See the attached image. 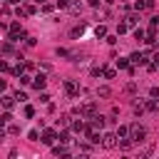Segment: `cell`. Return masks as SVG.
<instances>
[{
    "label": "cell",
    "instance_id": "52a82bcc",
    "mask_svg": "<svg viewBox=\"0 0 159 159\" xmlns=\"http://www.w3.org/2000/svg\"><path fill=\"white\" fill-rule=\"evenodd\" d=\"M15 12H17V17H30V15H35V12H37V7H35V5H22V7L17 5V10H15Z\"/></svg>",
    "mask_w": 159,
    "mask_h": 159
},
{
    "label": "cell",
    "instance_id": "8d00e7d4",
    "mask_svg": "<svg viewBox=\"0 0 159 159\" xmlns=\"http://www.w3.org/2000/svg\"><path fill=\"white\" fill-rule=\"evenodd\" d=\"M40 102H45V104H50V94H47V92H40Z\"/></svg>",
    "mask_w": 159,
    "mask_h": 159
},
{
    "label": "cell",
    "instance_id": "1f68e13d",
    "mask_svg": "<svg viewBox=\"0 0 159 159\" xmlns=\"http://www.w3.org/2000/svg\"><path fill=\"white\" fill-rule=\"evenodd\" d=\"M25 117H27V119H30V117H35V107H32V104H27V107H25Z\"/></svg>",
    "mask_w": 159,
    "mask_h": 159
},
{
    "label": "cell",
    "instance_id": "d6986e66",
    "mask_svg": "<svg viewBox=\"0 0 159 159\" xmlns=\"http://www.w3.org/2000/svg\"><path fill=\"white\" fill-rule=\"evenodd\" d=\"M89 144H92V142H89ZM89 144H87V142H77V152H80V154H89V152H92Z\"/></svg>",
    "mask_w": 159,
    "mask_h": 159
},
{
    "label": "cell",
    "instance_id": "4316f807",
    "mask_svg": "<svg viewBox=\"0 0 159 159\" xmlns=\"http://www.w3.org/2000/svg\"><path fill=\"white\" fill-rule=\"evenodd\" d=\"M82 32H84V25H77V27H72V32H70V35H72V37H80Z\"/></svg>",
    "mask_w": 159,
    "mask_h": 159
},
{
    "label": "cell",
    "instance_id": "ac0fdd59",
    "mask_svg": "<svg viewBox=\"0 0 159 159\" xmlns=\"http://www.w3.org/2000/svg\"><path fill=\"white\" fill-rule=\"evenodd\" d=\"M124 22H127V25H129V27H134V25H137V22H139V15H137V12H129V15H127V17H124Z\"/></svg>",
    "mask_w": 159,
    "mask_h": 159
},
{
    "label": "cell",
    "instance_id": "ab89813d",
    "mask_svg": "<svg viewBox=\"0 0 159 159\" xmlns=\"http://www.w3.org/2000/svg\"><path fill=\"white\" fill-rule=\"evenodd\" d=\"M7 132H10V134H17V132H20V127H15V124H7Z\"/></svg>",
    "mask_w": 159,
    "mask_h": 159
},
{
    "label": "cell",
    "instance_id": "b9f144b4",
    "mask_svg": "<svg viewBox=\"0 0 159 159\" xmlns=\"http://www.w3.org/2000/svg\"><path fill=\"white\" fill-rule=\"evenodd\" d=\"M99 2H102V0H89V5H92V7H99Z\"/></svg>",
    "mask_w": 159,
    "mask_h": 159
},
{
    "label": "cell",
    "instance_id": "7a4b0ae2",
    "mask_svg": "<svg viewBox=\"0 0 159 159\" xmlns=\"http://www.w3.org/2000/svg\"><path fill=\"white\" fill-rule=\"evenodd\" d=\"M117 144H119L117 132H104V134H102V147H104V149H114Z\"/></svg>",
    "mask_w": 159,
    "mask_h": 159
},
{
    "label": "cell",
    "instance_id": "f35d334b",
    "mask_svg": "<svg viewBox=\"0 0 159 159\" xmlns=\"http://www.w3.org/2000/svg\"><path fill=\"white\" fill-rule=\"evenodd\" d=\"M25 45H27V47H35V37L27 35V37H25Z\"/></svg>",
    "mask_w": 159,
    "mask_h": 159
},
{
    "label": "cell",
    "instance_id": "7402d4cb",
    "mask_svg": "<svg viewBox=\"0 0 159 159\" xmlns=\"http://www.w3.org/2000/svg\"><path fill=\"white\" fill-rule=\"evenodd\" d=\"M134 40H139V42H144V40H147V30H142V27H137V30H134Z\"/></svg>",
    "mask_w": 159,
    "mask_h": 159
},
{
    "label": "cell",
    "instance_id": "7c38bea8",
    "mask_svg": "<svg viewBox=\"0 0 159 159\" xmlns=\"http://www.w3.org/2000/svg\"><path fill=\"white\" fill-rule=\"evenodd\" d=\"M84 127H87V124L82 122V117H80V119H72V124H70V129H72V132H77V134H82V132H84Z\"/></svg>",
    "mask_w": 159,
    "mask_h": 159
},
{
    "label": "cell",
    "instance_id": "60d3db41",
    "mask_svg": "<svg viewBox=\"0 0 159 159\" xmlns=\"http://www.w3.org/2000/svg\"><path fill=\"white\" fill-rule=\"evenodd\" d=\"M149 97H159V87H152L149 89Z\"/></svg>",
    "mask_w": 159,
    "mask_h": 159
},
{
    "label": "cell",
    "instance_id": "2e32d148",
    "mask_svg": "<svg viewBox=\"0 0 159 159\" xmlns=\"http://www.w3.org/2000/svg\"><path fill=\"white\" fill-rule=\"evenodd\" d=\"M117 67H119V70H132L134 65H132L129 57H119V60H117Z\"/></svg>",
    "mask_w": 159,
    "mask_h": 159
},
{
    "label": "cell",
    "instance_id": "484cf974",
    "mask_svg": "<svg viewBox=\"0 0 159 159\" xmlns=\"http://www.w3.org/2000/svg\"><path fill=\"white\" fill-rule=\"evenodd\" d=\"M94 35H97V37H107V27H104V25H97V27H94Z\"/></svg>",
    "mask_w": 159,
    "mask_h": 159
},
{
    "label": "cell",
    "instance_id": "9c48e42d",
    "mask_svg": "<svg viewBox=\"0 0 159 159\" xmlns=\"http://www.w3.org/2000/svg\"><path fill=\"white\" fill-rule=\"evenodd\" d=\"M45 84H47L45 75H35V77H32V87H35L37 92H42V89H45Z\"/></svg>",
    "mask_w": 159,
    "mask_h": 159
},
{
    "label": "cell",
    "instance_id": "f1b7e54d",
    "mask_svg": "<svg viewBox=\"0 0 159 159\" xmlns=\"http://www.w3.org/2000/svg\"><path fill=\"white\" fill-rule=\"evenodd\" d=\"M127 30H129V25H127V22H119V25H117V35H124Z\"/></svg>",
    "mask_w": 159,
    "mask_h": 159
},
{
    "label": "cell",
    "instance_id": "f546056e",
    "mask_svg": "<svg viewBox=\"0 0 159 159\" xmlns=\"http://www.w3.org/2000/svg\"><path fill=\"white\" fill-rule=\"evenodd\" d=\"M27 139L37 142V139H40V132H37V129H30V132H27Z\"/></svg>",
    "mask_w": 159,
    "mask_h": 159
},
{
    "label": "cell",
    "instance_id": "83f0119b",
    "mask_svg": "<svg viewBox=\"0 0 159 159\" xmlns=\"http://www.w3.org/2000/svg\"><path fill=\"white\" fill-rule=\"evenodd\" d=\"M52 7H57V5H52V2H42V5H40L42 12H52Z\"/></svg>",
    "mask_w": 159,
    "mask_h": 159
},
{
    "label": "cell",
    "instance_id": "8992f818",
    "mask_svg": "<svg viewBox=\"0 0 159 159\" xmlns=\"http://www.w3.org/2000/svg\"><path fill=\"white\" fill-rule=\"evenodd\" d=\"M65 92L70 94V97H80V92H82V87L75 82V80H65Z\"/></svg>",
    "mask_w": 159,
    "mask_h": 159
},
{
    "label": "cell",
    "instance_id": "8fae6325",
    "mask_svg": "<svg viewBox=\"0 0 159 159\" xmlns=\"http://www.w3.org/2000/svg\"><path fill=\"white\" fill-rule=\"evenodd\" d=\"M0 102H2V107H5V109H12V104H15L17 99H15V94H2V97H0Z\"/></svg>",
    "mask_w": 159,
    "mask_h": 159
},
{
    "label": "cell",
    "instance_id": "30bf717a",
    "mask_svg": "<svg viewBox=\"0 0 159 159\" xmlns=\"http://www.w3.org/2000/svg\"><path fill=\"white\" fill-rule=\"evenodd\" d=\"M89 119H92L89 124H92L94 129H102V127L107 124V117H102V114H94V117H89Z\"/></svg>",
    "mask_w": 159,
    "mask_h": 159
},
{
    "label": "cell",
    "instance_id": "836d02e7",
    "mask_svg": "<svg viewBox=\"0 0 159 159\" xmlns=\"http://www.w3.org/2000/svg\"><path fill=\"white\" fill-rule=\"evenodd\" d=\"M15 99H17V102H25V99H27V94H25V92H20V89H17V92H15Z\"/></svg>",
    "mask_w": 159,
    "mask_h": 159
},
{
    "label": "cell",
    "instance_id": "d590c367",
    "mask_svg": "<svg viewBox=\"0 0 159 159\" xmlns=\"http://www.w3.org/2000/svg\"><path fill=\"white\" fill-rule=\"evenodd\" d=\"M57 55H60V57H72V55H70L65 47H57Z\"/></svg>",
    "mask_w": 159,
    "mask_h": 159
},
{
    "label": "cell",
    "instance_id": "d6a6232c",
    "mask_svg": "<svg viewBox=\"0 0 159 159\" xmlns=\"http://www.w3.org/2000/svg\"><path fill=\"white\" fill-rule=\"evenodd\" d=\"M57 139H60L62 144H67V142H70V134H67V132H60V134H57Z\"/></svg>",
    "mask_w": 159,
    "mask_h": 159
},
{
    "label": "cell",
    "instance_id": "9a60e30c",
    "mask_svg": "<svg viewBox=\"0 0 159 159\" xmlns=\"http://www.w3.org/2000/svg\"><path fill=\"white\" fill-rule=\"evenodd\" d=\"M147 102V112H159V97H152V99H144Z\"/></svg>",
    "mask_w": 159,
    "mask_h": 159
},
{
    "label": "cell",
    "instance_id": "ffe728a7",
    "mask_svg": "<svg viewBox=\"0 0 159 159\" xmlns=\"http://www.w3.org/2000/svg\"><path fill=\"white\" fill-rule=\"evenodd\" d=\"M10 122H12V114H10V109H5V112H2V117H0V124H2V127H7Z\"/></svg>",
    "mask_w": 159,
    "mask_h": 159
},
{
    "label": "cell",
    "instance_id": "6da1fadb",
    "mask_svg": "<svg viewBox=\"0 0 159 159\" xmlns=\"http://www.w3.org/2000/svg\"><path fill=\"white\" fill-rule=\"evenodd\" d=\"M129 137L134 139V144H142V142L147 139V127H144V124H139V122H137V124H132V127H129Z\"/></svg>",
    "mask_w": 159,
    "mask_h": 159
},
{
    "label": "cell",
    "instance_id": "4fadbf2b",
    "mask_svg": "<svg viewBox=\"0 0 159 159\" xmlns=\"http://www.w3.org/2000/svg\"><path fill=\"white\" fill-rule=\"evenodd\" d=\"M52 154H55V157H67L70 152H67V147L60 142V144H52Z\"/></svg>",
    "mask_w": 159,
    "mask_h": 159
},
{
    "label": "cell",
    "instance_id": "7bdbcfd3",
    "mask_svg": "<svg viewBox=\"0 0 159 159\" xmlns=\"http://www.w3.org/2000/svg\"><path fill=\"white\" fill-rule=\"evenodd\" d=\"M37 2H47V0H37Z\"/></svg>",
    "mask_w": 159,
    "mask_h": 159
},
{
    "label": "cell",
    "instance_id": "d4e9b609",
    "mask_svg": "<svg viewBox=\"0 0 159 159\" xmlns=\"http://www.w3.org/2000/svg\"><path fill=\"white\" fill-rule=\"evenodd\" d=\"M117 137H119V139H127V137H129V127H124V124H122V127L117 129Z\"/></svg>",
    "mask_w": 159,
    "mask_h": 159
},
{
    "label": "cell",
    "instance_id": "ee69618b",
    "mask_svg": "<svg viewBox=\"0 0 159 159\" xmlns=\"http://www.w3.org/2000/svg\"><path fill=\"white\" fill-rule=\"evenodd\" d=\"M157 42H159V40H157Z\"/></svg>",
    "mask_w": 159,
    "mask_h": 159
},
{
    "label": "cell",
    "instance_id": "74e56055",
    "mask_svg": "<svg viewBox=\"0 0 159 159\" xmlns=\"http://www.w3.org/2000/svg\"><path fill=\"white\" fill-rule=\"evenodd\" d=\"M55 5H57V7H65V10H67V5H70V0H55Z\"/></svg>",
    "mask_w": 159,
    "mask_h": 159
},
{
    "label": "cell",
    "instance_id": "3957f363",
    "mask_svg": "<svg viewBox=\"0 0 159 159\" xmlns=\"http://www.w3.org/2000/svg\"><path fill=\"white\" fill-rule=\"evenodd\" d=\"M20 37H25V32H22V27H20V22H10L7 25V40H20Z\"/></svg>",
    "mask_w": 159,
    "mask_h": 159
},
{
    "label": "cell",
    "instance_id": "e0dca14e",
    "mask_svg": "<svg viewBox=\"0 0 159 159\" xmlns=\"http://www.w3.org/2000/svg\"><path fill=\"white\" fill-rule=\"evenodd\" d=\"M67 10H70L72 15H77V12L82 10V2H80V0H70V5H67Z\"/></svg>",
    "mask_w": 159,
    "mask_h": 159
},
{
    "label": "cell",
    "instance_id": "4dcf8cb0",
    "mask_svg": "<svg viewBox=\"0 0 159 159\" xmlns=\"http://www.w3.org/2000/svg\"><path fill=\"white\" fill-rule=\"evenodd\" d=\"M20 84L25 87V84H32V77H27V75H20Z\"/></svg>",
    "mask_w": 159,
    "mask_h": 159
},
{
    "label": "cell",
    "instance_id": "cb8c5ba5",
    "mask_svg": "<svg viewBox=\"0 0 159 159\" xmlns=\"http://www.w3.org/2000/svg\"><path fill=\"white\" fill-rule=\"evenodd\" d=\"M109 94H112V89H109V87H97V97H104V99H107Z\"/></svg>",
    "mask_w": 159,
    "mask_h": 159
},
{
    "label": "cell",
    "instance_id": "277c9868",
    "mask_svg": "<svg viewBox=\"0 0 159 159\" xmlns=\"http://www.w3.org/2000/svg\"><path fill=\"white\" fill-rule=\"evenodd\" d=\"M129 60H132V65H149L152 55H149V52H132Z\"/></svg>",
    "mask_w": 159,
    "mask_h": 159
},
{
    "label": "cell",
    "instance_id": "5bb4252c",
    "mask_svg": "<svg viewBox=\"0 0 159 159\" xmlns=\"http://www.w3.org/2000/svg\"><path fill=\"white\" fill-rule=\"evenodd\" d=\"M132 109H134V114H137V117H142V114L147 112V102H144V99H139V102H134V107H132Z\"/></svg>",
    "mask_w": 159,
    "mask_h": 159
},
{
    "label": "cell",
    "instance_id": "44dd1931",
    "mask_svg": "<svg viewBox=\"0 0 159 159\" xmlns=\"http://www.w3.org/2000/svg\"><path fill=\"white\" fill-rule=\"evenodd\" d=\"M70 124H72V117H70V114H62V117L57 119V127H70Z\"/></svg>",
    "mask_w": 159,
    "mask_h": 159
},
{
    "label": "cell",
    "instance_id": "e575fe53",
    "mask_svg": "<svg viewBox=\"0 0 159 159\" xmlns=\"http://www.w3.org/2000/svg\"><path fill=\"white\" fill-rule=\"evenodd\" d=\"M149 27H157V30H159V15H154V17L149 20Z\"/></svg>",
    "mask_w": 159,
    "mask_h": 159
},
{
    "label": "cell",
    "instance_id": "ba28073f",
    "mask_svg": "<svg viewBox=\"0 0 159 159\" xmlns=\"http://www.w3.org/2000/svg\"><path fill=\"white\" fill-rule=\"evenodd\" d=\"M157 40H159V30H157V27H149V30H147V40H144V42H147V45H157Z\"/></svg>",
    "mask_w": 159,
    "mask_h": 159
},
{
    "label": "cell",
    "instance_id": "603a6c76",
    "mask_svg": "<svg viewBox=\"0 0 159 159\" xmlns=\"http://www.w3.org/2000/svg\"><path fill=\"white\" fill-rule=\"evenodd\" d=\"M102 77H107V80H114V77H117V70H114V67H104Z\"/></svg>",
    "mask_w": 159,
    "mask_h": 159
},
{
    "label": "cell",
    "instance_id": "5b68a950",
    "mask_svg": "<svg viewBox=\"0 0 159 159\" xmlns=\"http://www.w3.org/2000/svg\"><path fill=\"white\" fill-rule=\"evenodd\" d=\"M57 134H60V132H55V129H42L40 142H42V144H47V147H52V144L57 142Z\"/></svg>",
    "mask_w": 159,
    "mask_h": 159
}]
</instances>
